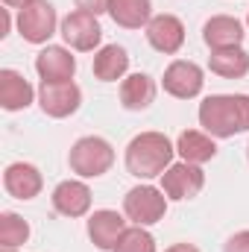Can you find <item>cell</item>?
Here are the masks:
<instances>
[{"label":"cell","instance_id":"6da1fadb","mask_svg":"<svg viewBox=\"0 0 249 252\" xmlns=\"http://www.w3.org/2000/svg\"><path fill=\"white\" fill-rule=\"evenodd\" d=\"M199 126L211 138H235L249 129L247 94H211L199 103Z\"/></svg>","mask_w":249,"mask_h":252},{"label":"cell","instance_id":"7a4b0ae2","mask_svg":"<svg viewBox=\"0 0 249 252\" xmlns=\"http://www.w3.org/2000/svg\"><path fill=\"white\" fill-rule=\"evenodd\" d=\"M176 147L164 132H141L126 147V170L135 179H156L173 164Z\"/></svg>","mask_w":249,"mask_h":252},{"label":"cell","instance_id":"3957f363","mask_svg":"<svg viewBox=\"0 0 249 252\" xmlns=\"http://www.w3.org/2000/svg\"><path fill=\"white\" fill-rule=\"evenodd\" d=\"M67 164L76 176L82 179H97L103 173L112 170L115 164V150L106 138L100 135H88V138H79L73 147H70V156H67Z\"/></svg>","mask_w":249,"mask_h":252},{"label":"cell","instance_id":"277c9868","mask_svg":"<svg viewBox=\"0 0 249 252\" xmlns=\"http://www.w3.org/2000/svg\"><path fill=\"white\" fill-rule=\"evenodd\" d=\"M167 211V193L153 185H138L124 196V214L135 226H153Z\"/></svg>","mask_w":249,"mask_h":252},{"label":"cell","instance_id":"5b68a950","mask_svg":"<svg viewBox=\"0 0 249 252\" xmlns=\"http://www.w3.org/2000/svg\"><path fill=\"white\" fill-rule=\"evenodd\" d=\"M18 32L30 44H44L56 32V9L47 0H32L18 9Z\"/></svg>","mask_w":249,"mask_h":252},{"label":"cell","instance_id":"8992f818","mask_svg":"<svg viewBox=\"0 0 249 252\" xmlns=\"http://www.w3.org/2000/svg\"><path fill=\"white\" fill-rule=\"evenodd\" d=\"M202 185H205V173L199 170V164H190V161L170 164L161 173V190L167 193V199H176V202L196 196Z\"/></svg>","mask_w":249,"mask_h":252},{"label":"cell","instance_id":"52a82bcc","mask_svg":"<svg viewBox=\"0 0 249 252\" xmlns=\"http://www.w3.org/2000/svg\"><path fill=\"white\" fill-rule=\"evenodd\" d=\"M38 103H41V112L50 115V118H67L79 109L82 103V91L79 85L70 82H41L38 88Z\"/></svg>","mask_w":249,"mask_h":252},{"label":"cell","instance_id":"ba28073f","mask_svg":"<svg viewBox=\"0 0 249 252\" xmlns=\"http://www.w3.org/2000/svg\"><path fill=\"white\" fill-rule=\"evenodd\" d=\"M161 85H164V91H167L170 97H176V100H190V97H196V94L202 91V85H205L202 67L196 62H185V59L170 62L167 70H164Z\"/></svg>","mask_w":249,"mask_h":252},{"label":"cell","instance_id":"9c48e42d","mask_svg":"<svg viewBox=\"0 0 249 252\" xmlns=\"http://www.w3.org/2000/svg\"><path fill=\"white\" fill-rule=\"evenodd\" d=\"M62 38L73 50H94L103 38V27H100L97 15L76 9L62 21Z\"/></svg>","mask_w":249,"mask_h":252},{"label":"cell","instance_id":"30bf717a","mask_svg":"<svg viewBox=\"0 0 249 252\" xmlns=\"http://www.w3.org/2000/svg\"><path fill=\"white\" fill-rule=\"evenodd\" d=\"M126 235V220L124 214L112 211V208H100L88 217V238L97 250L103 252H115L121 238Z\"/></svg>","mask_w":249,"mask_h":252},{"label":"cell","instance_id":"8fae6325","mask_svg":"<svg viewBox=\"0 0 249 252\" xmlns=\"http://www.w3.org/2000/svg\"><path fill=\"white\" fill-rule=\"evenodd\" d=\"M147 41L164 56L179 53L182 44H185V27L176 15H156L147 24Z\"/></svg>","mask_w":249,"mask_h":252},{"label":"cell","instance_id":"7c38bea8","mask_svg":"<svg viewBox=\"0 0 249 252\" xmlns=\"http://www.w3.org/2000/svg\"><path fill=\"white\" fill-rule=\"evenodd\" d=\"M35 70L41 82H70L76 73V59L70 56V50H64L59 44H47L35 56Z\"/></svg>","mask_w":249,"mask_h":252},{"label":"cell","instance_id":"4fadbf2b","mask_svg":"<svg viewBox=\"0 0 249 252\" xmlns=\"http://www.w3.org/2000/svg\"><path fill=\"white\" fill-rule=\"evenodd\" d=\"M244 24L232 15H214L205 21L202 27V41L211 50H229V47H241L244 41Z\"/></svg>","mask_w":249,"mask_h":252},{"label":"cell","instance_id":"5bb4252c","mask_svg":"<svg viewBox=\"0 0 249 252\" xmlns=\"http://www.w3.org/2000/svg\"><path fill=\"white\" fill-rule=\"evenodd\" d=\"M3 188L9 190L15 199H32V196L41 193L44 179H41L38 167H32V164H27V161H15V164H9L6 173H3Z\"/></svg>","mask_w":249,"mask_h":252},{"label":"cell","instance_id":"9a60e30c","mask_svg":"<svg viewBox=\"0 0 249 252\" xmlns=\"http://www.w3.org/2000/svg\"><path fill=\"white\" fill-rule=\"evenodd\" d=\"M53 208L64 214V217H82L88 214L91 208V190L85 182L79 179H67V182H59L56 190H53Z\"/></svg>","mask_w":249,"mask_h":252},{"label":"cell","instance_id":"2e32d148","mask_svg":"<svg viewBox=\"0 0 249 252\" xmlns=\"http://www.w3.org/2000/svg\"><path fill=\"white\" fill-rule=\"evenodd\" d=\"M32 103V85L18 70H0V106L6 112H21Z\"/></svg>","mask_w":249,"mask_h":252},{"label":"cell","instance_id":"e0dca14e","mask_svg":"<svg viewBox=\"0 0 249 252\" xmlns=\"http://www.w3.org/2000/svg\"><path fill=\"white\" fill-rule=\"evenodd\" d=\"M156 100V82L147 73H132L121 82V106L129 112H144Z\"/></svg>","mask_w":249,"mask_h":252},{"label":"cell","instance_id":"ac0fdd59","mask_svg":"<svg viewBox=\"0 0 249 252\" xmlns=\"http://www.w3.org/2000/svg\"><path fill=\"white\" fill-rule=\"evenodd\" d=\"M176 153L182 156V161L190 164H205L217 156V144L208 132H196V129H185L176 141Z\"/></svg>","mask_w":249,"mask_h":252},{"label":"cell","instance_id":"d6986e66","mask_svg":"<svg viewBox=\"0 0 249 252\" xmlns=\"http://www.w3.org/2000/svg\"><path fill=\"white\" fill-rule=\"evenodd\" d=\"M109 15L124 30H141L153 21V6L150 0H112Z\"/></svg>","mask_w":249,"mask_h":252},{"label":"cell","instance_id":"ffe728a7","mask_svg":"<svg viewBox=\"0 0 249 252\" xmlns=\"http://www.w3.org/2000/svg\"><path fill=\"white\" fill-rule=\"evenodd\" d=\"M126 70H129V56H126L124 47H118V44H106V47H100V53L94 56V76L103 79V82H118V79H124Z\"/></svg>","mask_w":249,"mask_h":252},{"label":"cell","instance_id":"44dd1931","mask_svg":"<svg viewBox=\"0 0 249 252\" xmlns=\"http://www.w3.org/2000/svg\"><path fill=\"white\" fill-rule=\"evenodd\" d=\"M208 67L217 76L226 79H241L249 73V53L241 47H229V50H211L208 56Z\"/></svg>","mask_w":249,"mask_h":252},{"label":"cell","instance_id":"7402d4cb","mask_svg":"<svg viewBox=\"0 0 249 252\" xmlns=\"http://www.w3.org/2000/svg\"><path fill=\"white\" fill-rule=\"evenodd\" d=\"M30 238V226L24 217H18L15 211H3L0 214V247L3 250H18L21 244H27Z\"/></svg>","mask_w":249,"mask_h":252},{"label":"cell","instance_id":"603a6c76","mask_svg":"<svg viewBox=\"0 0 249 252\" xmlns=\"http://www.w3.org/2000/svg\"><path fill=\"white\" fill-rule=\"evenodd\" d=\"M115 252H156V238L147 232V226L126 229V235L121 238Z\"/></svg>","mask_w":249,"mask_h":252},{"label":"cell","instance_id":"cb8c5ba5","mask_svg":"<svg viewBox=\"0 0 249 252\" xmlns=\"http://www.w3.org/2000/svg\"><path fill=\"white\" fill-rule=\"evenodd\" d=\"M109 6H112V0H76V9L91 12V15H103V12H109Z\"/></svg>","mask_w":249,"mask_h":252},{"label":"cell","instance_id":"d4e9b609","mask_svg":"<svg viewBox=\"0 0 249 252\" xmlns=\"http://www.w3.org/2000/svg\"><path fill=\"white\" fill-rule=\"evenodd\" d=\"M226 252H249V229L232 235V238L226 241Z\"/></svg>","mask_w":249,"mask_h":252},{"label":"cell","instance_id":"484cf974","mask_svg":"<svg viewBox=\"0 0 249 252\" xmlns=\"http://www.w3.org/2000/svg\"><path fill=\"white\" fill-rule=\"evenodd\" d=\"M164 252H199L193 244H173L170 250H164Z\"/></svg>","mask_w":249,"mask_h":252},{"label":"cell","instance_id":"4316f807","mask_svg":"<svg viewBox=\"0 0 249 252\" xmlns=\"http://www.w3.org/2000/svg\"><path fill=\"white\" fill-rule=\"evenodd\" d=\"M6 6H12V9H24L27 3H32V0H3Z\"/></svg>","mask_w":249,"mask_h":252},{"label":"cell","instance_id":"83f0119b","mask_svg":"<svg viewBox=\"0 0 249 252\" xmlns=\"http://www.w3.org/2000/svg\"><path fill=\"white\" fill-rule=\"evenodd\" d=\"M0 15H3V35H6V32H9V12H6V9H3V12H0Z\"/></svg>","mask_w":249,"mask_h":252},{"label":"cell","instance_id":"f1b7e54d","mask_svg":"<svg viewBox=\"0 0 249 252\" xmlns=\"http://www.w3.org/2000/svg\"><path fill=\"white\" fill-rule=\"evenodd\" d=\"M247 158H249V144H247Z\"/></svg>","mask_w":249,"mask_h":252},{"label":"cell","instance_id":"f546056e","mask_svg":"<svg viewBox=\"0 0 249 252\" xmlns=\"http://www.w3.org/2000/svg\"><path fill=\"white\" fill-rule=\"evenodd\" d=\"M247 27H249V15H247Z\"/></svg>","mask_w":249,"mask_h":252},{"label":"cell","instance_id":"4dcf8cb0","mask_svg":"<svg viewBox=\"0 0 249 252\" xmlns=\"http://www.w3.org/2000/svg\"><path fill=\"white\" fill-rule=\"evenodd\" d=\"M3 252H15V250H3Z\"/></svg>","mask_w":249,"mask_h":252}]
</instances>
